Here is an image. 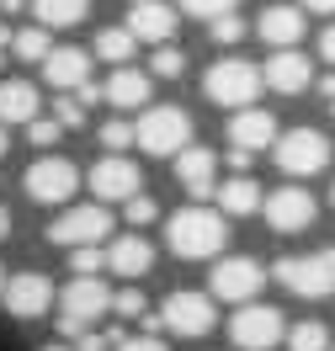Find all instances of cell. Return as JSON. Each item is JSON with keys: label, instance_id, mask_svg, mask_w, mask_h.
<instances>
[{"label": "cell", "instance_id": "obj_20", "mask_svg": "<svg viewBox=\"0 0 335 351\" xmlns=\"http://www.w3.org/2000/svg\"><path fill=\"white\" fill-rule=\"evenodd\" d=\"M155 266V245L144 240V234H123V240H112V250H107V271H117V277H144Z\"/></svg>", "mask_w": 335, "mask_h": 351}, {"label": "cell", "instance_id": "obj_8", "mask_svg": "<svg viewBox=\"0 0 335 351\" xmlns=\"http://www.w3.org/2000/svg\"><path fill=\"white\" fill-rule=\"evenodd\" d=\"M22 186H27V197H32V202H48V208H59V202L75 197V186H80V171L69 165L64 154H43V160H32V165H27Z\"/></svg>", "mask_w": 335, "mask_h": 351}, {"label": "cell", "instance_id": "obj_38", "mask_svg": "<svg viewBox=\"0 0 335 351\" xmlns=\"http://www.w3.org/2000/svg\"><path fill=\"white\" fill-rule=\"evenodd\" d=\"M112 351H171V346H165L160 335H134V341H117Z\"/></svg>", "mask_w": 335, "mask_h": 351}, {"label": "cell", "instance_id": "obj_49", "mask_svg": "<svg viewBox=\"0 0 335 351\" xmlns=\"http://www.w3.org/2000/svg\"><path fill=\"white\" fill-rule=\"evenodd\" d=\"M0 287H5V266H0Z\"/></svg>", "mask_w": 335, "mask_h": 351}, {"label": "cell", "instance_id": "obj_44", "mask_svg": "<svg viewBox=\"0 0 335 351\" xmlns=\"http://www.w3.org/2000/svg\"><path fill=\"white\" fill-rule=\"evenodd\" d=\"M38 351H75L69 341H48V346H38Z\"/></svg>", "mask_w": 335, "mask_h": 351}, {"label": "cell", "instance_id": "obj_46", "mask_svg": "<svg viewBox=\"0 0 335 351\" xmlns=\"http://www.w3.org/2000/svg\"><path fill=\"white\" fill-rule=\"evenodd\" d=\"M0 48H11V27L0 22Z\"/></svg>", "mask_w": 335, "mask_h": 351}, {"label": "cell", "instance_id": "obj_23", "mask_svg": "<svg viewBox=\"0 0 335 351\" xmlns=\"http://www.w3.org/2000/svg\"><path fill=\"white\" fill-rule=\"evenodd\" d=\"M213 197H219V213H223V219H245V213L261 208V181H250V176L240 171V176H229L223 186H213Z\"/></svg>", "mask_w": 335, "mask_h": 351}, {"label": "cell", "instance_id": "obj_3", "mask_svg": "<svg viewBox=\"0 0 335 351\" xmlns=\"http://www.w3.org/2000/svg\"><path fill=\"white\" fill-rule=\"evenodd\" d=\"M266 277L298 293V298H330L335 293V250H314V256H282V261H271Z\"/></svg>", "mask_w": 335, "mask_h": 351}, {"label": "cell", "instance_id": "obj_7", "mask_svg": "<svg viewBox=\"0 0 335 351\" xmlns=\"http://www.w3.org/2000/svg\"><path fill=\"white\" fill-rule=\"evenodd\" d=\"M288 335V319H282V308H271V304H240V314L229 319V341L240 351H271L277 341Z\"/></svg>", "mask_w": 335, "mask_h": 351}, {"label": "cell", "instance_id": "obj_31", "mask_svg": "<svg viewBox=\"0 0 335 351\" xmlns=\"http://www.w3.org/2000/svg\"><path fill=\"white\" fill-rule=\"evenodd\" d=\"M213 43H223V48H234V43H245V32H250V22L245 16H234V11H223V16H213Z\"/></svg>", "mask_w": 335, "mask_h": 351}, {"label": "cell", "instance_id": "obj_22", "mask_svg": "<svg viewBox=\"0 0 335 351\" xmlns=\"http://www.w3.org/2000/svg\"><path fill=\"white\" fill-rule=\"evenodd\" d=\"M256 32H261V43H271V48H293L303 38V11H298V5H266L261 22H256Z\"/></svg>", "mask_w": 335, "mask_h": 351}, {"label": "cell", "instance_id": "obj_21", "mask_svg": "<svg viewBox=\"0 0 335 351\" xmlns=\"http://www.w3.org/2000/svg\"><path fill=\"white\" fill-rule=\"evenodd\" d=\"M101 101H112L117 112H134L149 101V75L144 69H128V64H117L112 69V80L101 86Z\"/></svg>", "mask_w": 335, "mask_h": 351}, {"label": "cell", "instance_id": "obj_12", "mask_svg": "<svg viewBox=\"0 0 335 351\" xmlns=\"http://www.w3.org/2000/svg\"><path fill=\"white\" fill-rule=\"evenodd\" d=\"M261 282H266V271H261V261H250V256H219L213 277H208L213 298H223V304H245V298H256Z\"/></svg>", "mask_w": 335, "mask_h": 351}, {"label": "cell", "instance_id": "obj_4", "mask_svg": "<svg viewBox=\"0 0 335 351\" xmlns=\"http://www.w3.org/2000/svg\"><path fill=\"white\" fill-rule=\"evenodd\" d=\"M202 96L213 101V107H250L256 96H261V69L250 64V59H213V69L202 75Z\"/></svg>", "mask_w": 335, "mask_h": 351}, {"label": "cell", "instance_id": "obj_29", "mask_svg": "<svg viewBox=\"0 0 335 351\" xmlns=\"http://www.w3.org/2000/svg\"><path fill=\"white\" fill-rule=\"evenodd\" d=\"M149 75H160V80H181V75H186V53H181V48H171V43H155Z\"/></svg>", "mask_w": 335, "mask_h": 351}, {"label": "cell", "instance_id": "obj_33", "mask_svg": "<svg viewBox=\"0 0 335 351\" xmlns=\"http://www.w3.org/2000/svg\"><path fill=\"white\" fill-rule=\"evenodd\" d=\"M144 308H149V298H144V293H138L134 282L123 287V293H112V314H123V319H138Z\"/></svg>", "mask_w": 335, "mask_h": 351}, {"label": "cell", "instance_id": "obj_6", "mask_svg": "<svg viewBox=\"0 0 335 351\" xmlns=\"http://www.w3.org/2000/svg\"><path fill=\"white\" fill-rule=\"evenodd\" d=\"M271 160L282 176H319L330 165V138L319 128H288L271 138Z\"/></svg>", "mask_w": 335, "mask_h": 351}, {"label": "cell", "instance_id": "obj_16", "mask_svg": "<svg viewBox=\"0 0 335 351\" xmlns=\"http://www.w3.org/2000/svg\"><path fill=\"white\" fill-rule=\"evenodd\" d=\"M176 5H165V0H134L128 5V32H134V43H171L176 38Z\"/></svg>", "mask_w": 335, "mask_h": 351}, {"label": "cell", "instance_id": "obj_48", "mask_svg": "<svg viewBox=\"0 0 335 351\" xmlns=\"http://www.w3.org/2000/svg\"><path fill=\"white\" fill-rule=\"evenodd\" d=\"M0 69H5V48H0Z\"/></svg>", "mask_w": 335, "mask_h": 351}, {"label": "cell", "instance_id": "obj_47", "mask_svg": "<svg viewBox=\"0 0 335 351\" xmlns=\"http://www.w3.org/2000/svg\"><path fill=\"white\" fill-rule=\"evenodd\" d=\"M0 160H5V123H0Z\"/></svg>", "mask_w": 335, "mask_h": 351}, {"label": "cell", "instance_id": "obj_18", "mask_svg": "<svg viewBox=\"0 0 335 351\" xmlns=\"http://www.w3.org/2000/svg\"><path fill=\"white\" fill-rule=\"evenodd\" d=\"M271 138H277V117H271V112H261V107H234V117H229V144L261 154V149H271Z\"/></svg>", "mask_w": 335, "mask_h": 351}, {"label": "cell", "instance_id": "obj_28", "mask_svg": "<svg viewBox=\"0 0 335 351\" xmlns=\"http://www.w3.org/2000/svg\"><path fill=\"white\" fill-rule=\"evenodd\" d=\"M282 341H288L293 351H330V330L319 325V319H303V325H293Z\"/></svg>", "mask_w": 335, "mask_h": 351}, {"label": "cell", "instance_id": "obj_37", "mask_svg": "<svg viewBox=\"0 0 335 351\" xmlns=\"http://www.w3.org/2000/svg\"><path fill=\"white\" fill-rule=\"evenodd\" d=\"M240 0H181V11L186 16H202V22H213V16H223V11H234Z\"/></svg>", "mask_w": 335, "mask_h": 351}, {"label": "cell", "instance_id": "obj_36", "mask_svg": "<svg viewBox=\"0 0 335 351\" xmlns=\"http://www.w3.org/2000/svg\"><path fill=\"white\" fill-rule=\"evenodd\" d=\"M53 123H59V128H80V123H86V107H80V101L64 90V96L53 101Z\"/></svg>", "mask_w": 335, "mask_h": 351}, {"label": "cell", "instance_id": "obj_30", "mask_svg": "<svg viewBox=\"0 0 335 351\" xmlns=\"http://www.w3.org/2000/svg\"><path fill=\"white\" fill-rule=\"evenodd\" d=\"M69 271H75V277L107 271V250H96V245H69Z\"/></svg>", "mask_w": 335, "mask_h": 351}, {"label": "cell", "instance_id": "obj_15", "mask_svg": "<svg viewBox=\"0 0 335 351\" xmlns=\"http://www.w3.org/2000/svg\"><path fill=\"white\" fill-rule=\"evenodd\" d=\"M171 160H176V181L192 192V197H197V202L213 197V186H219V154L202 149V144H181Z\"/></svg>", "mask_w": 335, "mask_h": 351}, {"label": "cell", "instance_id": "obj_42", "mask_svg": "<svg viewBox=\"0 0 335 351\" xmlns=\"http://www.w3.org/2000/svg\"><path fill=\"white\" fill-rule=\"evenodd\" d=\"M319 59L335 64V27H325V38H319Z\"/></svg>", "mask_w": 335, "mask_h": 351}, {"label": "cell", "instance_id": "obj_45", "mask_svg": "<svg viewBox=\"0 0 335 351\" xmlns=\"http://www.w3.org/2000/svg\"><path fill=\"white\" fill-rule=\"evenodd\" d=\"M5 234H11V213L0 208V240H5Z\"/></svg>", "mask_w": 335, "mask_h": 351}, {"label": "cell", "instance_id": "obj_26", "mask_svg": "<svg viewBox=\"0 0 335 351\" xmlns=\"http://www.w3.org/2000/svg\"><path fill=\"white\" fill-rule=\"evenodd\" d=\"M96 59H107V64H128V59H134V32H128V27H107V32H96Z\"/></svg>", "mask_w": 335, "mask_h": 351}, {"label": "cell", "instance_id": "obj_35", "mask_svg": "<svg viewBox=\"0 0 335 351\" xmlns=\"http://www.w3.org/2000/svg\"><path fill=\"white\" fill-rule=\"evenodd\" d=\"M155 219H160V202L144 197V192H134V197H128V223H134V229H144V223H155Z\"/></svg>", "mask_w": 335, "mask_h": 351}, {"label": "cell", "instance_id": "obj_32", "mask_svg": "<svg viewBox=\"0 0 335 351\" xmlns=\"http://www.w3.org/2000/svg\"><path fill=\"white\" fill-rule=\"evenodd\" d=\"M59 138H64V128H59L53 117H32V123H27V144H38V149H53Z\"/></svg>", "mask_w": 335, "mask_h": 351}, {"label": "cell", "instance_id": "obj_11", "mask_svg": "<svg viewBox=\"0 0 335 351\" xmlns=\"http://www.w3.org/2000/svg\"><path fill=\"white\" fill-rule=\"evenodd\" d=\"M261 213H266V223L277 234H303V229H314V219H319V202L309 197V186H277V192L261 202Z\"/></svg>", "mask_w": 335, "mask_h": 351}, {"label": "cell", "instance_id": "obj_5", "mask_svg": "<svg viewBox=\"0 0 335 351\" xmlns=\"http://www.w3.org/2000/svg\"><path fill=\"white\" fill-rule=\"evenodd\" d=\"M134 144L155 160H171L181 144H192V117L181 107H144V117L134 123Z\"/></svg>", "mask_w": 335, "mask_h": 351}, {"label": "cell", "instance_id": "obj_40", "mask_svg": "<svg viewBox=\"0 0 335 351\" xmlns=\"http://www.w3.org/2000/svg\"><path fill=\"white\" fill-rule=\"evenodd\" d=\"M298 11H314V16H335V0H298Z\"/></svg>", "mask_w": 335, "mask_h": 351}, {"label": "cell", "instance_id": "obj_19", "mask_svg": "<svg viewBox=\"0 0 335 351\" xmlns=\"http://www.w3.org/2000/svg\"><path fill=\"white\" fill-rule=\"evenodd\" d=\"M43 80L53 90H75L80 80H90V53L86 48H48L43 53Z\"/></svg>", "mask_w": 335, "mask_h": 351}, {"label": "cell", "instance_id": "obj_34", "mask_svg": "<svg viewBox=\"0 0 335 351\" xmlns=\"http://www.w3.org/2000/svg\"><path fill=\"white\" fill-rule=\"evenodd\" d=\"M101 144H107L112 154H123L128 144H134V123H123V117H112V123H101Z\"/></svg>", "mask_w": 335, "mask_h": 351}, {"label": "cell", "instance_id": "obj_10", "mask_svg": "<svg viewBox=\"0 0 335 351\" xmlns=\"http://www.w3.org/2000/svg\"><path fill=\"white\" fill-rule=\"evenodd\" d=\"M165 330H176L181 341H197L219 325V308H213V293H171L165 308H160Z\"/></svg>", "mask_w": 335, "mask_h": 351}, {"label": "cell", "instance_id": "obj_43", "mask_svg": "<svg viewBox=\"0 0 335 351\" xmlns=\"http://www.w3.org/2000/svg\"><path fill=\"white\" fill-rule=\"evenodd\" d=\"M319 96H325V101H335V75H325V80H319Z\"/></svg>", "mask_w": 335, "mask_h": 351}, {"label": "cell", "instance_id": "obj_51", "mask_svg": "<svg viewBox=\"0 0 335 351\" xmlns=\"http://www.w3.org/2000/svg\"><path fill=\"white\" fill-rule=\"evenodd\" d=\"M330 112H335V101H330Z\"/></svg>", "mask_w": 335, "mask_h": 351}, {"label": "cell", "instance_id": "obj_39", "mask_svg": "<svg viewBox=\"0 0 335 351\" xmlns=\"http://www.w3.org/2000/svg\"><path fill=\"white\" fill-rule=\"evenodd\" d=\"M250 160H256V154L234 144V149H229V171H234V176H240V171H250Z\"/></svg>", "mask_w": 335, "mask_h": 351}, {"label": "cell", "instance_id": "obj_2", "mask_svg": "<svg viewBox=\"0 0 335 351\" xmlns=\"http://www.w3.org/2000/svg\"><path fill=\"white\" fill-rule=\"evenodd\" d=\"M53 304H59V314H53L59 330H64V335H80V330H90L96 319L112 314V287L101 282V277H75L64 293H53Z\"/></svg>", "mask_w": 335, "mask_h": 351}, {"label": "cell", "instance_id": "obj_27", "mask_svg": "<svg viewBox=\"0 0 335 351\" xmlns=\"http://www.w3.org/2000/svg\"><path fill=\"white\" fill-rule=\"evenodd\" d=\"M48 27H22V32H11V53L22 59V64H43V53H48Z\"/></svg>", "mask_w": 335, "mask_h": 351}, {"label": "cell", "instance_id": "obj_1", "mask_svg": "<svg viewBox=\"0 0 335 351\" xmlns=\"http://www.w3.org/2000/svg\"><path fill=\"white\" fill-rule=\"evenodd\" d=\"M223 240H229L223 213L202 208V202H192V208L171 213V223H165V245L176 250L181 261H213V256L223 250Z\"/></svg>", "mask_w": 335, "mask_h": 351}, {"label": "cell", "instance_id": "obj_24", "mask_svg": "<svg viewBox=\"0 0 335 351\" xmlns=\"http://www.w3.org/2000/svg\"><path fill=\"white\" fill-rule=\"evenodd\" d=\"M38 117V86L32 80H0V123H32Z\"/></svg>", "mask_w": 335, "mask_h": 351}, {"label": "cell", "instance_id": "obj_17", "mask_svg": "<svg viewBox=\"0 0 335 351\" xmlns=\"http://www.w3.org/2000/svg\"><path fill=\"white\" fill-rule=\"evenodd\" d=\"M309 80H314V64L298 48H277L261 64V86H271L277 96H298V90H309Z\"/></svg>", "mask_w": 335, "mask_h": 351}, {"label": "cell", "instance_id": "obj_9", "mask_svg": "<svg viewBox=\"0 0 335 351\" xmlns=\"http://www.w3.org/2000/svg\"><path fill=\"white\" fill-rule=\"evenodd\" d=\"M107 229H112V213H107V202H80V208H64L59 219L48 223V245H96V240H107Z\"/></svg>", "mask_w": 335, "mask_h": 351}, {"label": "cell", "instance_id": "obj_41", "mask_svg": "<svg viewBox=\"0 0 335 351\" xmlns=\"http://www.w3.org/2000/svg\"><path fill=\"white\" fill-rule=\"evenodd\" d=\"M138 330H144V335H160V330H165V319H160V314H149V308H144V314H138Z\"/></svg>", "mask_w": 335, "mask_h": 351}, {"label": "cell", "instance_id": "obj_13", "mask_svg": "<svg viewBox=\"0 0 335 351\" xmlns=\"http://www.w3.org/2000/svg\"><path fill=\"white\" fill-rule=\"evenodd\" d=\"M53 293H59V287L48 282V271H16V277H5V287H0L11 319H38V314H48Z\"/></svg>", "mask_w": 335, "mask_h": 351}, {"label": "cell", "instance_id": "obj_25", "mask_svg": "<svg viewBox=\"0 0 335 351\" xmlns=\"http://www.w3.org/2000/svg\"><path fill=\"white\" fill-rule=\"evenodd\" d=\"M32 16H38V27H75L90 16V0H32Z\"/></svg>", "mask_w": 335, "mask_h": 351}, {"label": "cell", "instance_id": "obj_50", "mask_svg": "<svg viewBox=\"0 0 335 351\" xmlns=\"http://www.w3.org/2000/svg\"><path fill=\"white\" fill-rule=\"evenodd\" d=\"M330 202H335V186H330Z\"/></svg>", "mask_w": 335, "mask_h": 351}, {"label": "cell", "instance_id": "obj_14", "mask_svg": "<svg viewBox=\"0 0 335 351\" xmlns=\"http://www.w3.org/2000/svg\"><path fill=\"white\" fill-rule=\"evenodd\" d=\"M138 186H144V176H138V165L123 160V154H107V160L90 165V192H96V202H128Z\"/></svg>", "mask_w": 335, "mask_h": 351}]
</instances>
